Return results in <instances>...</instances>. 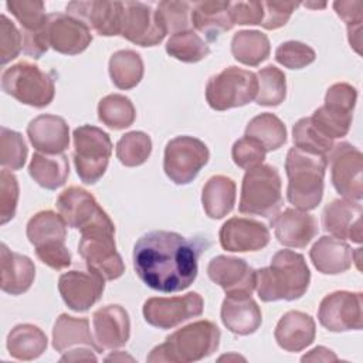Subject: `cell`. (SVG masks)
Returning a JSON list of instances; mask_svg holds the SVG:
<instances>
[{
	"instance_id": "1",
	"label": "cell",
	"mask_w": 363,
	"mask_h": 363,
	"mask_svg": "<svg viewBox=\"0 0 363 363\" xmlns=\"http://www.w3.org/2000/svg\"><path fill=\"white\" fill-rule=\"evenodd\" d=\"M207 245L203 238H189L174 231H150L133 247V268L140 281L155 291H184L196 279L199 258Z\"/></svg>"
},
{
	"instance_id": "41",
	"label": "cell",
	"mask_w": 363,
	"mask_h": 363,
	"mask_svg": "<svg viewBox=\"0 0 363 363\" xmlns=\"http://www.w3.org/2000/svg\"><path fill=\"white\" fill-rule=\"evenodd\" d=\"M166 52L183 62H199L210 54V47L190 28L172 34L166 43Z\"/></svg>"
},
{
	"instance_id": "20",
	"label": "cell",
	"mask_w": 363,
	"mask_h": 363,
	"mask_svg": "<svg viewBox=\"0 0 363 363\" xmlns=\"http://www.w3.org/2000/svg\"><path fill=\"white\" fill-rule=\"evenodd\" d=\"M67 14L81 20L99 35H118L122 30L123 1H71L67 4Z\"/></svg>"
},
{
	"instance_id": "43",
	"label": "cell",
	"mask_w": 363,
	"mask_h": 363,
	"mask_svg": "<svg viewBox=\"0 0 363 363\" xmlns=\"http://www.w3.org/2000/svg\"><path fill=\"white\" fill-rule=\"evenodd\" d=\"M292 139H294L295 147L303 152L325 156V157L329 156L330 150L335 146L332 139L326 138L322 132L316 129L311 118H302L294 125Z\"/></svg>"
},
{
	"instance_id": "44",
	"label": "cell",
	"mask_w": 363,
	"mask_h": 363,
	"mask_svg": "<svg viewBox=\"0 0 363 363\" xmlns=\"http://www.w3.org/2000/svg\"><path fill=\"white\" fill-rule=\"evenodd\" d=\"M152 153L150 136L140 130L125 133L116 145V156L123 166L135 167L143 164Z\"/></svg>"
},
{
	"instance_id": "35",
	"label": "cell",
	"mask_w": 363,
	"mask_h": 363,
	"mask_svg": "<svg viewBox=\"0 0 363 363\" xmlns=\"http://www.w3.org/2000/svg\"><path fill=\"white\" fill-rule=\"evenodd\" d=\"M47 336L35 325L20 323L7 335V350L18 360H34L47 349Z\"/></svg>"
},
{
	"instance_id": "18",
	"label": "cell",
	"mask_w": 363,
	"mask_h": 363,
	"mask_svg": "<svg viewBox=\"0 0 363 363\" xmlns=\"http://www.w3.org/2000/svg\"><path fill=\"white\" fill-rule=\"evenodd\" d=\"M45 35L48 45L65 55L81 54L92 41L89 27L81 20L64 13L48 14Z\"/></svg>"
},
{
	"instance_id": "39",
	"label": "cell",
	"mask_w": 363,
	"mask_h": 363,
	"mask_svg": "<svg viewBox=\"0 0 363 363\" xmlns=\"http://www.w3.org/2000/svg\"><path fill=\"white\" fill-rule=\"evenodd\" d=\"M109 75L119 89L135 88L143 77L142 57L133 50H119L109 60Z\"/></svg>"
},
{
	"instance_id": "23",
	"label": "cell",
	"mask_w": 363,
	"mask_h": 363,
	"mask_svg": "<svg viewBox=\"0 0 363 363\" xmlns=\"http://www.w3.org/2000/svg\"><path fill=\"white\" fill-rule=\"evenodd\" d=\"M362 214L363 208L359 201L336 199L323 208V228L335 238L352 240L360 244L363 238Z\"/></svg>"
},
{
	"instance_id": "6",
	"label": "cell",
	"mask_w": 363,
	"mask_h": 363,
	"mask_svg": "<svg viewBox=\"0 0 363 363\" xmlns=\"http://www.w3.org/2000/svg\"><path fill=\"white\" fill-rule=\"evenodd\" d=\"M27 238L34 245L38 259L60 271L71 264V252L65 247L67 223L51 210L37 213L27 223Z\"/></svg>"
},
{
	"instance_id": "22",
	"label": "cell",
	"mask_w": 363,
	"mask_h": 363,
	"mask_svg": "<svg viewBox=\"0 0 363 363\" xmlns=\"http://www.w3.org/2000/svg\"><path fill=\"white\" fill-rule=\"evenodd\" d=\"M218 238L224 250L231 252H247L267 247L271 235L268 227L261 221L233 217L221 225Z\"/></svg>"
},
{
	"instance_id": "5",
	"label": "cell",
	"mask_w": 363,
	"mask_h": 363,
	"mask_svg": "<svg viewBox=\"0 0 363 363\" xmlns=\"http://www.w3.org/2000/svg\"><path fill=\"white\" fill-rule=\"evenodd\" d=\"M282 182L277 167L259 164L242 177L238 210L242 214L271 217L282 207Z\"/></svg>"
},
{
	"instance_id": "37",
	"label": "cell",
	"mask_w": 363,
	"mask_h": 363,
	"mask_svg": "<svg viewBox=\"0 0 363 363\" xmlns=\"http://www.w3.org/2000/svg\"><path fill=\"white\" fill-rule=\"evenodd\" d=\"M245 136L257 140L267 152H272L286 142V128L277 115L264 112L248 122Z\"/></svg>"
},
{
	"instance_id": "56",
	"label": "cell",
	"mask_w": 363,
	"mask_h": 363,
	"mask_svg": "<svg viewBox=\"0 0 363 363\" xmlns=\"http://www.w3.org/2000/svg\"><path fill=\"white\" fill-rule=\"evenodd\" d=\"M305 7H315V9H323L326 4L322 3V4H311V3H303Z\"/></svg>"
},
{
	"instance_id": "26",
	"label": "cell",
	"mask_w": 363,
	"mask_h": 363,
	"mask_svg": "<svg viewBox=\"0 0 363 363\" xmlns=\"http://www.w3.org/2000/svg\"><path fill=\"white\" fill-rule=\"evenodd\" d=\"M27 136L34 149L45 155H60L69 145V128L64 118L38 115L27 126Z\"/></svg>"
},
{
	"instance_id": "12",
	"label": "cell",
	"mask_w": 363,
	"mask_h": 363,
	"mask_svg": "<svg viewBox=\"0 0 363 363\" xmlns=\"http://www.w3.org/2000/svg\"><path fill=\"white\" fill-rule=\"evenodd\" d=\"M78 252L88 269L96 272L105 281L116 279L125 272V264L116 251L115 231L96 230L81 234Z\"/></svg>"
},
{
	"instance_id": "52",
	"label": "cell",
	"mask_w": 363,
	"mask_h": 363,
	"mask_svg": "<svg viewBox=\"0 0 363 363\" xmlns=\"http://www.w3.org/2000/svg\"><path fill=\"white\" fill-rule=\"evenodd\" d=\"M264 20L261 26L267 30H277L288 23L299 3L295 1H262Z\"/></svg>"
},
{
	"instance_id": "3",
	"label": "cell",
	"mask_w": 363,
	"mask_h": 363,
	"mask_svg": "<svg viewBox=\"0 0 363 363\" xmlns=\"http://www.w3.org/2000/svg\"><path fill=\"white\" fill-rule=\"evenodd\" d=\"M328 157L291 147L285 159L288 176L286 197L295 208L309 211L318 207L323 196V179Z\"/></svg>"
},
{
	"instance_id": "51",
	"label": "cell",
	"mask_w": 363,
	"mask_h": 363,
	"mask_svg": "<svg viewBox=\"0 0 363 363\" xmlns=\"http://www.w3.org/2000/svg\"><path fill=\"white\" fill-rule=\"evenodd\" d=\"M17 201H18L17 177L9 169H3L0 173V224H6L14 217Z\"/></svg>"
},
{
	"instance_id": "4",
	"label": "cell",
	"mask_w": 363,
	"mask_h": 363,
	"mask_svg": "<svg viewBox=\"0 0 363 363\" xmlns=\"http://www.w3.org/2000/svg\"><path fill=\"white\" fill-rule=\"evenodd\" d=\"M221 332L210 320H197L177 329L152 349L147 362L189 363L213 354L220 345Z\"/></svg>"
},
{
	"instance_id": "7",
	"label": "cell",
	"mask_w": 363,
	"mask_h": 363,
	"mask_svg": "<svg viewBox=\"0 0 363 363\" xmlns=\"http://www.w3.org/2000/svg\"><path fill=\"white\" fill-rule=\"evenodd\" d=\"M1 88L18 102L34 108H45L55 95L54 78L27 61H20L1 74Z\"/></svg>"
},
{
	"instance_id": "9",
	"label": "cell",
	"mask_w": 363,
	"mask_h": 363,
	"mask_svg": "<svg viewBox=\"0 0 363 363\" xmlns=\"http://www.w3.org/2000/svg\"><path fill=\"white\" fill-rule=\"evenodd\" d=\"M257 75L238 67L224 68L206 85L207 104L216 111H227L250 104L257 96Z\"/></svg>"
},
{
	"instance_id": "38",
	"label": "cell",
	"mask_w": 363,
	"mask_h": 363,
	"mask_svg": "<svg viewBox=\"0 0 363 363\" xmlns=\"http://www.w3.org/2000/svg\"><path fill=\"white\" fill-rule=\"evenodd\" d=\"M309 118L319 132L333 140L347 135L352 125L353 109L333 102H325Z\"/></svg>"
},
{
	"instance_id": "36",
	"label": "cell",
	"mask_w": 363,
	"mask_h": 363,
	"mask_svg": "<svg viewBox=\"0 0 363 363\" xmlns=\"http://www.w3.org/2000/svg\"><path fill=\"white\" fill-rule=\"evenodd\" d=\"M231 52L238 62L257 67L269 57V40L258 30H241L231 40Z\"/></svg>"
},
{
	"instance_id": "32",
	"label": "cell",
	"mask_w": 363,
	"mask_h": 363,
	"mask_svg": "<svg viewBox=\"0 0 363 363\" xmlns=\"http://www.w3.org/2000/svg\"><path fill=\"white\" fill-rule=\"evenodd\" d=\"M52 346L61 353L75 346H86L98 353L104 350L89 330V320L86 318H74L67 313H61L54 323Z\"/></svg>"
},
{
	"instance_id": "31",
	"label": "cell",
	"mask_w": 363,
	"mask_h": 363,
	"mask_svg": "<svg viewBox=\"0 0 363 363\" xmlns=\"http://www.w3.org/2000/svg\"><path fill=\"white\" fill-rule=\"evenodd\" d=\"M231 1H216V0H203L196 1L191 6V24L193 27L204 34L208 41H216L223 33L233 28L231 14H230Z\"/></svg>"
},
{
	"instance_id": "53",
	"label": "cell",
	"mask_w": 363,
	"mask_h": 363,
	"mask_svg": "<svg viewBox=\"0 0 363 363\" xmlns=\"http://www.w3.org/2000/svg\"><path fill=\"white\" fill-rule=\"evenodd\" d=\"M230 14L233 24L255 26L264 20L262 1H234L230 4Z\"/></svg>"
},
{
	"instance_id": "45",
	"label": "cell",
	"mask_w": 363,
	"mask_h": 363,
	"mask_svg": "<svg viewBox=\"0 0 363 363\" xmlns=\"http://www.w3.org/2000/svg\"><path fill=\"white\" fill-rule=\"evenodd\" d=\"M27 145L23 136L6 126L0 128V163L10 170H18L27 159Z\"/></svg>"
},
{
	"instance_id": "33",
	"label": "cell",
	"mask_w": 363,
	"mask_h": 363,
	"mask_svg": "<svg viewBox=\"0 0 363 363\" xmlns=\"http://www.w3.org/2000/svg\"><path fill=\"white\" fill-rule=\"evenodd\" d=\"M201 203L210 218L225 217L235 204V183L231 177L216 174L207 180L201 193Z\"/></svg>"
},
{
	"instance_id": "27",
	"label": "cell",
	"mask_w": 363,
	"mask_h": 363,
	"mask_svg": "<svg viewBox=\"0 0 363 363\" xmlns=\"http://www.w3.org/2000/svg\"><path fill=\"white\" fill-rule=\"evenodd\" d=\"M221 320L234 335L247 336L261 326L262 313L251 295H230L223 301Z\"/></svg>"
},
{
	"instance_id": "14",
	"label": "cell",
	"mask_w": 363,
	"mask_h": 363,
	"mask_svg": "<svg viewBox=\"0 0 363 363\" xmlns=\"http://www.w3.org/2000/svg\"><path fill=\"white\" fill-rule=\"evenodd\" d=\"M167 28L157 9L142 1H125L121 35L140 47H153L163 41Z\"/></svg>"
},
{
	"instance_id": "54",
	"label": "cell",
	"mask_w": 363,
	"mask_h": 363,
	"mask_svg": "<svg viewBox=\"0 0 363 363\" xmlns=\"http://www.w3.org/2000/svg\"><path fill=\"white\" fill-rule=\"evenodd\" d=\"M302 362H335L337 360V356L325 346H318L312 349L308 354L302 356Z\"/></svg>"
},
{
	"instance_id": "50",
	"label": "cell",
	"mask_w": 363,
	"mask_h": 363,
	"mask_svg": "<svg viewBox=\"0 0 363 363\" xmlns=\"http://www.w3.org/2000/svg\"><path fill=\"white\" fill-rule=\"evenodd\" d=\"M23 50V34L6 14L0 17V64L4 65L17 58Z\"/></svg>"
},
{
	"instance_id": "8",
	"label": "cell",
	"mask_w": 363,
	"mask_h": 363,
	"mask_svg": "<svg viewBox=\"0 0 363 363\" xmlns=\"http://www.w3.org/2000/svg\"><path fill=\"white\" fill-rule=\"evenodd\" d=\"M74 164L85 184L96 183L106 172L112 155V142L106 132L92 125H82L72 133Z\"/></svg>"
},
{
	"instance_id": "13",
	"label": "cell",
	"mask_w": 363,
	"mask_h": 363,
	"mask_svg": "<svg viewBox=\"0 0 363 363\" xmlns=\"http://www.w3.org/2000/svg\"><path fill=\"white\" fill-rule=\"evenodd\" d=\"M330 164L332 184L339 194L352 201H360L363 197V155L347 143L342 142L333 146L328 156Z\"/></svg>"
},
{
	"instance_id": "10",
	"label": "cell",
	"mask_w": 363,
	"mask_h": 363,
	"mask_svg": "<svg viewBox=\"0 0 363 363\" xmlns=\"http://www.w3.org/2000/svg\"><path fill=\"white\" fill-rule=\"evenodd\" d=\"M57 208L67 225L79 230L81 234L96 230L115 231L113 221L85 189L77 186L65 189L57 199Z\"/></svg>"
},
{
	"instance_id": "28",
	"label": "cell",
	"mask_w": 363,
	"mask_h": 363,
	"mask_svg": "<svg viewBox=\"0 0 363 363\" xmlns=\"http://www.w3.org/2000/svg\"><path fill=\"white\" fill-rule=\"evenodd\" d=\"M316 325L311 315L301 311L286 312L275 326V340L286 352H301L315 340Z\"/></svg>"
},
{
	"instance_id": "40",
	"label": "cell",
	"mask_w": 363,
	"mask_h": 363,
	"mask_svg": "<svg viewBox=\"0 0 363 363\" xmlns=\"http://www.w3.org/2000/svg\"><path fill=\"white\" fill-rule=\"evenodd\" d=\"M99 121L111 129L129 128L136 118V109L132 101L121 94H111L98 104Z\"/></svg>"
},
{
	"instance_id": "42",
	"label": "cell",
	"mask_w": 363,
	"mask_h": 363,
	"mask_svg": "<svg viewBox=\"0 0 363 363\" xmlns=\"http://www.w3.org/2000/svg\"><path fill=\"white\" fill-rule=\"evenodd\" d=\"M258 89L255 102L262 106H277L286 96L285 74L275 65H267L257 74Z\"/></svg>"
},
{
	"instance_id": "15",
	"label": "cell",
	"mask_w": 363,
	"mask_h": 363,
	"mask_svg": "<svg viewBox=\"0 0 363 363\" xmlns=\"http://www.w3.org/2000/svg\"><path fill=\"white\" fill-rule=\"evenodd\" d=\"M204 301L200 294L189 292L172 298H149L143 303L145 320L159 329H172L203 313Z\"/></svg>"
},
{
	"instance_id": "30",
	"label": "cell",
	"mask_w": 363,
	"mask_h": 363,
	"mask_svg": "<svg viewBox=\"0 0 363 363\" xmlns=\"http://www.w3.org/2000/svg\"><path fill=\"white\" fill-rule=\"evenodd\" d=\"M353 252L354 251L345 240L323 235L312 245L309 257L319 272L336 275L352 267Z\"/></svg>"
},
{
	"instance_id": "46",
	"label": "cell",
	"mask_w": 363,
	"mask_h": 363,
	"mask_svg": "<svg viewBox=\"0 0 363 363\" xmlns=\"http://www.w3.org/2000/svg\"><path fill=\"white\" fill-rule=\"evenodd\" d=\"M333 9L336 14L346 23L347 27V35H349V44L350 47L360 54V45H362V10H363V1L360 0H352V1H335Z\"/></svg>"
},
{
	"instance_id": "17",
	"label": "cell",
	"mask_w": 363,
	"mask_h": 363,
	"mask_svg": "<svg viewBox=\"0 0 363 363\" xmlns=\"http://www.w3.org/2000/svg\"><path fill=\"white\" fill-rule=\"evenodd\" d=\"M6 7L23 28V52L40 58L50 47L45 35L48 16L44 3L38 0H11L6 3Z\"/></svg>"
},
{
	"instance_id": "47",
	"label": "cell",
	"mask_w": 363,
	"mask_h": 363,
	"mask_svg": "<svg viewBox=\"0 0 363 363\" xmlns=\"http://www.w3.org/2000/svg\"><path fill=\"white\" fill-rule=\"evenodd\" d=\"M315 58L316 54L308 44L295 40L285 41L275 50L277 62L289 69H301L312 64Z\"/></svg>"
},
{
	"instance_id": "25",
	"label": "cell",
	"mask_w": 363,
	"mask_h": 363,
	"mask_svg": "<svg viewBox=\"0 0 363 363\" xmlns=\"http://www.w3.org/2000/svg\"><path fill=\"white\" fill-rule=\"evenodd\" d=\"M92 325L95 339L102 349H118L130 336V319L121 305H106L94 312Z\"/></svg>"
},
{
	"instance_id": "21",
	"label": "cell",
	"mask_w": 363,
	"mask_h": 363,
	"mask_svg": "<svg viewBox=\"0 0 363 363\" xmlns=\"http://www.w3.org/2000/svg\"><path fill=\"white\" fill-rule=\"evenodd\" d=\"M207 274L227 296L251 295L255 289V269L242 258L217 255L208 262Z\"/></svg>"
},
{
	"instance_id": "16",
	"label": "cell",
	"mask_w": 363,
	"mask_h": 363,
	"mask_svg": "<svg viewBox=\"0 0 363 363\" xmlns=\"http://www.w3.org/2000/svg\"><path fill=\"white\" fill-rule=\"evenodd\" d=\"M362 292L336 291L326 295L319 305V323L330 332L360 330L363 326Z\"/></svg>"
},
{
	"instance_id": "19",
	"label": "cell",
	"mask_w": 363,
	"mask_h": 363,
	"mask_svg": "<svg viewBox=\"0 0 363 363\" xmlns=\"http://www.w3.org/2000/svg\"><path fill=\"white\" fill-rule=\"evenodd\" d=\"M105 279L94 271H68L58 279V291L65 305L75 312H85L102 296Z\"/></svg>"
},
{
	"instance_id": "11",
	"label": "cell",
	"mask_w": 363,
	"mask_h": 363,
	"mask_svg": "<svg viewBox=\"0 0 363 363\" xmlns=\"http://www.w3.org/2000/svg\"><path fill=\"white\" fill-rule=\"evenodd\" d=\"M210 159L204 142L193 136H176L164 147L163 170L176 184H189Z\"/></svg>"
},
{
	"instance_id": "55",
	"label": "cell",
	"mask_w": 363,
	"mask_h": 363,
	"mask_svg": "<svg viewBox=\"0 0 363 363\" xmlns=\"http://www.w3.org/2000/svg\"><path fill=\"white\" fill-rule=\"evenodd\" d=\"M95 352L91 347H85V349H74L69 350L67 354H64L61 357L62 362H78V360H96V356L92 353Z\"/></svg>"
},
{
	"instance_id": "34",
	"label": "cell",
	"mask_w": 363,
	"mask_h": 363,
	"mask_svg": "<svg viewBox=\"0 0 363 363\" xmlns=\"http://www.w3.org/2000/svg\"><path fill=\"white\" fill-rule=\"evenodd\" d=\"M28 173L38 186L47 190H55L64 186L69 176L68 157L64 153H34L28 164Z\"/></svg>"
},
{
	"instance_id": "2",
	"label": "cell",
	"mask_w": 363,
	"mask_h": 363,
	"mask_svg": "<svg viewBox=\"0 0 363 363\" xmlns=\"http://www.w3.org/2000/svg\"><path fill=\"white\" fill-rule=\"evenodd\" d=\"M311 282V271L302 254L281 250L268 267L255 271V289L261 301H295L303 296Z\"/></svg>"
},
{
	"instance_id": "49",
	"label": "cell",
	"mask_w": 363,
	"mask_h": 363,
	"mask_svg": "<svg viewBox=\"0 0 363 363\" xmlns=\"http://www.w3.org/2000/svg\"><path fill=\"white\" fill-rule=\"evenodd\" d=\"M265 155H267V150L257 140L245 135L238 140H235L231 149V156L234 163L238 167L245 170H250L262 164Z\"/></svg>"
},
{
	"instance_id": "29",
	"label": "cell",
	"mask_w": 363,
	"mask_h": 363,
	"mask_svg": "<svg viewBox=\"0 0 363 363\" xmlns=\"http://www.w3.org/2000/svg\"><path fill=\"white\" fill-rule=\"evenodd\" d=\"M1 291L10 295H21L30 289L35 278L34 262L23 254L14 252L1 244Z\"/></svg>"
},
{
	"instance_id": "24",
	"label": "cell",
	"mask_w": 363,
	"mask_h": 363,
	"mask_svg": "<svg viewBox=\"0 0 363 363\" xmlns=\"http://www.w3.org/2000/svg\"><path fill=\"white\" fill-rule=\"evenodd\" d=\"M277 240L291 248H305L318 234V221L298 208H285L271 220Z\"/></svg>"
},
{
	"instance_id": "48",
	"label": "cell",
	"mask_w": 363,
	"mask_h": 363,
	"mask_svg": "<svg viewBox=\"0 0 363 363\" xmlns=\"http://www.w3.org/2000/svg\"><path fill=\"white\" fill-rule=\"evenodd\" d=\"M191 6L189 1H160L157 3V11L167 28V33L176 34L179 31L190 30L191 24Z\"/></svg>"
}]
</instances>
